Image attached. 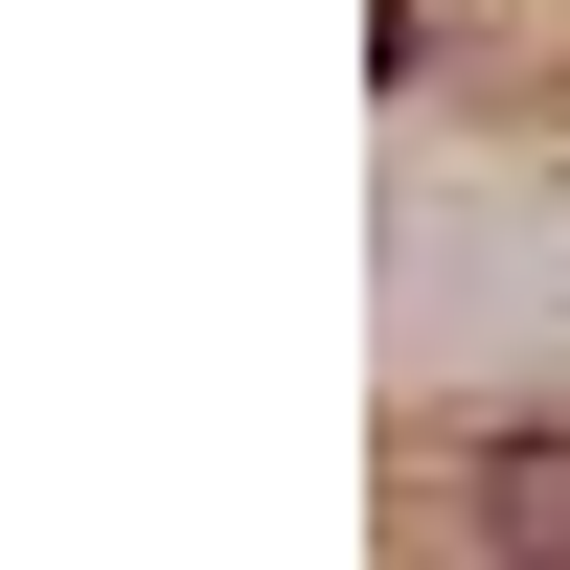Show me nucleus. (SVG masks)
Listing matches in <instances>:
<instances>
[{"label":"nucleus","instance_id":"f257e3e1","mask_svg":"<svg viewBox=\"0 0 570 570\" xmlns=\"http://www.w3.org/2000/svg\"><path fill=\"white\" fill-rule=\"evenodd\" d=\"M434 525H456V548H570V434H480Z\"/></svg>","mask_w":570,"mask_h":570}]
</instances>
